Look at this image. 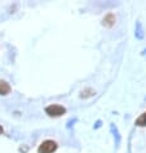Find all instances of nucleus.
Instances as JSON below:
<instances>
[{
	"mask_svg": "<svg viewBox=\"0 0 146 153\" xmlns=\"http://www.w3.org/2000/svg\"><path fill=\"white\" fill-rule=\"evenodd\" d=\"M45 112H47V114H49L50 117H58V116H62V114L66 112V109H65V107H62V105H59V104H50L45 108Z\"/></svg>",
	"mask_w": 146,
	"mask_h": 153,
	"instance_id": "f257e3e1",
	"label": "nucleus"
},
{
	"mask_svg": "<svg viewBox=\"0 0 146 153\" xmlns=\"http://www.w3.org/2000/svg\"><path fill=\"white\" fill-rule=\"evenodd\" d=\"M56 149H57V144L53 140H45L38 148V153H53Z\"/></svg>",
	"mask_w": 146,
	"mask_h": 153,
	"instance_id": "f03ea898",
	"label": "nucleus"
},
{
	"mask_svg": "<svg viewBox=\"0 0 146 153\" xmlns=\"http://www.w3.org/2000/svg\"><path fill=\"white\" fill-rule=\"evenodd\" d=\"M8 93H11L9 84L4 80H0V95H7Z\"/></svg>",
	"mask_w": 146,
	"mask_h": 153,
	"instance_id": "7ed1b4c3",
	"label": "nucleus"
},
{
	"mask_svg": "<svg viewBox=\"0 0 146 153\" xmlns=\"http://www.w3.org/2000/svg\"><path fill=\"white\" fill-rule=\"evenodd\" d=\"M102 23H104V26L111 27L115 23V16L113 13H109L107 16H105V18H104V21H102Z\"/></svg>",
	"mask_w": 146,
	"mask_h": 153,
	"instance_id": "20e7f679",
	"label": "nucleus"
},
{
	"mask_svg": "<svg viewBox=\"0 0 146 153\" xmlns=\"http://www.w3.org/2000/svg\"><path fill=\"white\" fill-rule=\"evenodd\" d=\"M136 125H138V126H146V112L142 113L141 116L136 120Z\"/></svg>",
	"mask_w": 146,
	"mask_h": 153,
	"instance_id": "39448f33",
	"label": "nucleus"
},
{
	"mask_svg": "<svg viewBox=\"0 0 146 153\" xmlns=\"http://www.w3.org/2000/svg\"><path fill=\"white\" fill-rule=\"evenodd\" d=\"M0 134H3V127L0 126Z\"/></svg>",
	"mask_w": 146,
	"mask_h": 153,
	"instance_id": "423d86ee",
	"label": "nucleus"
}]
</instances>
